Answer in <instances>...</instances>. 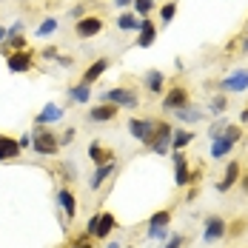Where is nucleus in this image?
Wrapping results in <instances>:
<instances>
[{"label":"nucleus","instance_id":"40","mask_svg":"<svg viewBox=\"0 0 248 248\" xmlns=\"http://www.w3.org/2000/svg\"><path fill=\"white\" fill-rule=\"evenodd\" d=\"M9 34H23V23H15L9 29Z\"/></svg>","mask_w":248,"mask_h":248},{"label":"nucleus","instance_id":"13","mask_svg":"<svg viewBox=\"0 0 248 248\" xmlns=\"http://www.w3.org/2000/svg\"><path fill=\"white\" fill-rule=\"evenodd\" d=\"M60 117H63V108H60L57 103H46V106H43V111L34 117V123H37V125H49V123H57Z\"/></svg>","mask_w":248,"mask_h":248},{"label":"nucleus","instance_id":"36","mask_svg":"<svg viewBox=\"0 0 248 248\" xmlns=\"http://www.w3.org/2000/svg\"><path fill=\"white\" fill-rule=\"evenodd\" d=\"M149 237H154V240H163V237H169V231H166V228H151Z\"/></svg>","mask_w":248,"mask_h":248},{"label":"nucleus","instance_id":"27","mask_svg":"<svg viewBox=\"0 0 248 248\" xmlns=\"http://www.w3.org/2000/svg\"><path fill=\"white\" fill-rule=\"evenodd\" d=\"M169 220H171V214H169V211H157V214L149 220V225H151V228H166Z\"/></svg>","mask_w":248,"mask_h":248},{"label":"nucleus","instance_id":"34","mask_svg":"<svg viewBox=\"0 0 248 248\" xmlns=\"http://www.w3.org/2000/svg\"><path fill=\"white\" fill-rule=\"evenodd\" d=\"M225 125H228L225 120H220V123H214V125H211V140H217V137L223 134V128H225Z\"/></svg>","mask_w":248,"mask_h":248},{"label":"nucleus","instance_id":"1","mask_svg":"<svg viewBox=\"0 0 248 248\" xmlns=\"http://www.w3.org/2000/svg\"><path fill=\"white\" fill-rule=\"evenodd\" d=\"M103 103H114L117 108H120V106L137 108V106H140V97H137V92H131V89H125V86H117V89L103 92Z\"/></svg>","mask_w":248,"mask_h":248},{"label":"nucleus","instance_id":"19","mask_svg":"<svg viewBox=\"0 0 248 248\" xmlns=\"http://www.w3.org/2000/svg\"><path fill=\"white\" fill-rule=\"evenodd\" d=\"M117 225V220H114V214H100V220H97V228H94V237H108L111 234V228Z\"/></svg>","mask_w":248,"mask_h":248},{"label":"nucleus","instance_id":"5","mask_svg":"<svg viewBox=\"0 0 248 248\" xmlns=\"http://www.w3.org/2000/svg\"><path fill=\"white\" fill-rule=\"evenodd\" d=\"M31 146L37 154H54V151L60 149V143H57V137L51 134V131H40V134H31Z\"/></svg>","mask_w":248,"mask_h":248},{"label":"nucleus","instance_id":"23","mask_svg":"<svg viewBox=\"0 0 248 248\" xmlns=\"http://www.w3.org/2000/svg\"><path fill=\"white\" fill-rule=\"evenodd\" d=\"M69 97L75 100V103H89V100H92V86H86V83L72 86V89H69Z\"/></svg>","mask_w":248,"mask_h":248},{"label":"nucleus","instance_id":"8","mask_svg":"<svg viewBox=\"0 0 248 248\" xmlns=\"http://www.w3.org/2000/svg\"><path fill=\"white\" fill-rule=\"evenodd\" d=\"M223 89L225 92H246L248 89V69H237L223 80Z\"/></svg>","mask_w":248,"mask_h":248},{"label":"nucleus","instance_id":"14","mask_svg":"<svg viewBox=\"0 0 248 248\" xmlns=\"http://www.w3.org/2000/svg\"><path fill=\"white\" fill-rule=\"evenodd\" d=\"M106 69H108V60H106V57L94 60V63L86 69V75H83V83H86V86H92L94 80H100V77H103V72H106Z\"/></svg>","mask_w":248,"mask_h":248},{"label":"nucleus","instance_id":"20","mask_svg":"<svg viewBox=\"0 0 248 248\" xmlns=\"http://www.w3.org/2000/svg\"><path fill=\"white\" fill-rule=\"evenodd\" d=\"M89 157H92V163H94V166H103V163L114 160V154H111V151H106L100 143H92V146H89Z\"/></svg>","mask_w":248,"mask_h":248},{"label":"nucleus","instance_id":"21","mask_svg":"<svg viewBox=\"0 0 248 248\" xmlns=\"http://www.w3.org/2000/svg\"><path fill=\"white\" fill-rule=\"evenodd\" d=\"M194 140V134L191 131H186V128H177V131H171V149L174 151H183L188 143Z\"/></svg>","mask_w":248,"mask_h":248},{"label":"nucleus","instance_id":"12","mask_svg":"<svg viewBox=\"0 0 248 248\" xmlns=\"http://www.w3.org/2000/svg\"><path fill=\"white\" fill-rule=\"evenodd\" d=\"M188 163L183 157V151H174V183L177 186H188Z\"/></svg>","mask_w":248,"mask_h":248},{"label":"nucleus","instance_id":"26","mask_svg":"<svg viewBox=\"0 0 248 248\" xmlns=\"http://www.w3.org/2000/svg\"><path fill=\"white\" fill-rule=\"evenodd\" d=\"M177 117L186 120V123H197L202 114H200V108H194V106H183V108H177Z\"/></svg>","mask_w":248,"mask_h":248},{"label":"nucleus","instance_id":"44","mask_svg":"<svg viewBox=\"0 0 248 248\" xmlns=\"http://www.w3.org/2000/svg\"><path fill=\"white\" fill-rule=\"evenodd\" d=\"M240 120H243V123H248V108H243V114H240Z\"/></svg>","mask_w":248,"mask_h":248},{"label":"nucleus","instance_id":"17","mask_svg":"<svg viewBox=\"0 0 248 248\" xmlns=\"http://www.w3.org/2000/svg\"><path fill=\"white\" fill-rule=\"evenodd\" d=\"M163 86H166V75L160 69H151L149 75H146V89H149L151 94H163Z\"/></svg>","mask_w":248,"mask_h":248},{"label":"nucleus","instance_id":"39","mask_svg":"<svg viewBox=\"0 0 248 248\" xmlns=\"http://www.w3.org/2000/svg\"><path fill=\"white\" fill-rule=\"evenodd\" d=\"M17 143H20V149H26V146H31V134H23V137H20Z\"/></svg>","mask_w":248,"mask_h":248},{"label":"nucleus","instance_id":"24","mask_svg":"<svg viewBox=\"0 0 248 248\" xmlns=\"http://www.w3.org/2000/svg\"><path fill=\"white\" fill-rule=\"evenodd\" d=\"M117 29H120V31H137V29H140L137 15H131V12L120 15V17H117Z\"/></svg>","mask_w":248,"mask_h":248},{"label":"nucleus","instance_id":"30","mask_svg":"<svg viewBox=\"0 0 248 248\" xmlns=\"http://www.w3.org/2000/svg\"><path fill=\"white\" fill-rule=\"evenodd\" d=\"M54 29H57V20H54V17H46L43 23L37 26V34H40V37H46V34H51Z\"/></svg>","mask_w":248,"mask_h":248},{"label":"nucleus","instance_id":"47","mask_svg":"<svg viewBox=\"0 0 248 248\" xmlns=\"http://www.w3.org/2000/svg\"><path fill=\"white\" fill-rule=\"evenodd\" d=\"M243 183H246V191H248V177H246V180H243Z\"/></svg>","mask_w":248,"mask_h":248},{"label":"nucleus","instance_id":"4","mask_svg":"<svg viewBox=\"0 0 248 248\" xmlns=\"http://www.w3.org/2000/svg\"><path fill=\"white\" fill-rule=\"evenodd\" d=\"M75 31H77V37L89 40V37H94V34H100V31H103V17H97V15L80 17V20L75 23Z\"/></svg>","mask_w":248,"mask_h":248},{"label":"nucleus","instance_id":"45","mask_svg":"<svg viewBox=\"0 0 248 248\" xmlns=\"http://www.w3.org/2000/svg\"><path fill=\"white\" fill-rule=\"evenodd\" d=\"M3 40H6V29H0V43H3Z\"/></svg>","mask_w":248,"mask_h":248},{"label":"nucleus","instance_id":"9","mask_svg":"<svg viewBox=\"0 0 248 248\" xmlns=\"http://www.w3.org/2000/svg\"><path fill=\"white\" fill-rule=\"evenodd\" d=\"M6 63H9V69L15 72V75H20V72H29L31 69V54L29 51H12L9 57H6Z\"/></svg>","mask_w":248,"mask_h":248},{"label":"nucleus","instance_id":"42","mask_svg":"<svg viewBox=\"0 0 248 248\" xmlns=\"http://www.w3.org/2000/svg\"><path fill=\"white\" fill-rule=\"evenodd\" d=\"M72 248H92V246H89V243H86V237H83V240H80V243H75Z\"/></svg>","mask_w":248,"mask_h":248},{"label":"nucleus","instance_id":"7","mask_svg":"<svg viewBox=\"0 0 248 248\" xmlns=\"http://www.w3.org/2000/svg\"><path fill=\"white\" fill-rule=\"evenodd\" d=\"M114 117H117V106L114 103H100V106H92V111H89L92 123H108Z\"/></svg>","mask_w":248,"mask_h":248},{"label":"nucleus","instance_id":"15","mask_svg":"<svg viewBox=\"0 0 248 248\" xmlns=\"http://www.w3.org/2000/svg\"><path fill=\"white\" fill-rule=\"evenodd\" d=\"M114 171H117V163H114V160H108V163L97 166V171H94V177H92V183H89V186H92V188L97 191L100 186H103V180H106V177H111Z\"/></svg>","mask_w":248,"mask_h":248},{"label":"nucleus","instance_id":"35","mask_svg":"<svg viewBox=\"0 0 248 248\" xmlns=\"http://www.w3.org/2000/svg\"><path fill=\"white\" fill-rule=\"evenodd\" d=\"M97 220H100V214H92V217H89V225H86V228H89V237H94V228H97Z\"/></svg>","mask_w":248,"mask_h":248},{"label":"nucleus","instance_id":"38","mask_svg":"<svg viewBox=\"0 0 248 248\" xmlns=\"http://www.w3.org/2000/svg\"><path fill=\"white\" fill-rule=\"evenodd\" d=\"M180 246H183V237H171V240H169L163 248H180Z\"/></svg>","mask_w":248,"mask_h":248},{"label":"nucleus","instance_id":"31","mask_svg":"<svg viewBox=\"0 0 248 248\" xmlns=\"http://www.w3.org/2000/svg\"><path fill=\"white\" fill-rule=\"evenodd\" d=\"M174 15H177V3H166V6L160 9V17H163V23H171Z\"/></svg>","mask_w":248,"mask_h":248},{"label":"nucleus","instance_id":"16","mask_svg":"<svg viewBox=\"0 0 248 248\" xmlns=\"http://www.w3.org/2000/svg\"><path fill=\"white\" fill-rule=\"evenodd\" d=\"M17 154H20V143L0 134V160H15Z\"/></svg>","mask_w":248,"mask_h":248},{"label":"nucleus","instance_id":"18","mask_svg":"<svg viewBox=\"0 0 248 248\" xmlns=\"http://www.w3.org/2000/svg\"><path fill=\"white\" fill-rule=\"evenodd\" d=\"M237 177H240V166H237V160H231V163H228V169H225L223 183L217 186V191H228V188L237 183Z\"/></svg>","mask_w":248,"mask_h":248},{"label":"nucleus","instance_id":"29","mask_svg":"<svg viewBox=\"0 0 248 248\" xmlns=\"http://www.w3.org/2000/svg\"><path fill=\"white\" fill-rule=\"evenodd\" d=\"M151 9H154V0H134V12H137L140 17H146Z\"/></svg>","mask_w":248,"mask_h":248},{"label":"nucleus","instance_id":"3","mask_svg":"<svg viewBox=\"0 0 248 248\" xmlns=\"http://www.w3.org/2000/svg\"><path fill=\"white\" fill-rule=\"evenodd\" d=\"M154 128H157V123H151V120H137V117H131V120H128V131H131V137H134V140H140L143 146H149V143H151Z\"/></svg>","mask_w":248,"mask_h":248},{"label":"nucleus","instance_id":"46","mask_svg":"<svg viewBox=\"0 0 248 248\" xmlns=\"http://www.w3.org/2000/svg\"><path fill=\"white\" fill-rule=\"evenodd\" d=\"M108 248H120V243H111V246H108Z\"/></svg>","mask_w":248,"mask_h":248},{"label":"nucleus","instance_id":"48","mask_svg":"<svg viewBox=\"0 0 248 248\" xmlns=\"http://www.w3.org/2000/svg\"><path fill=\"white\" fill-rule=\"evenodd\" d=\"M246 51H248V40H246Z\"/></svg>","mask_w":248,"mask_h":248},{"label":"nucleus","instance_id":"22","mask_svg":"<svg viewBox=\"0 0 248 248\" xmlns=\"http://www.w3.org/2000/svg\"><path fill=\"white\" fill-rule=\"evenodd\" d=\"M57 200H60V205H63V211H66V214H69V220H72V217L77 214V200H75V194H72L69 188H63V191L57 194Z\"/></svg>","mask_w":248,"mask_h":248},{"label":"nucleus","instance_id":"25","mask_svg":"<svg viewBox=\"0 0 248 248\" xmlns=\"http://www.w3.org/2000/svg\"><path fill=\"white\" fill-rule=\"evenodd\" d=\"M231 149H234V143H228L225 137H217V140L211 143V157H217V160H220V157H225Z\"/></svg>","mask_w":248,"mask_h":248},{"label":"nucleus","instance_id":"2","mask_svg":"<svg viewBox=\"0 0 248 248\" xmlns=\"http://www.w3.org/2000/svg\"><path fill=\"white\" fill-rule=\"evenodd\" d=\"M171 125L169 123H157V128H154V137H151L149 149L157 151V154H166V151L171 149Z\"/></svg>","mask_w":248,"mask_h":248},{"label":"nucleus","instance_id":"33","mask_svg":"<svg viewBox=\"0 0 248 248\" xmlns=\"http://www.w3.org/2000/svg\"><path fill=\"white\" fill-rule=\"evenodd\" d=\"M223 108H225V97H214L211 100V111H214V114H223Z\"/></svg>","mask_w":248,"mask_h":248},{"label":"nucleus","instance_id":"43","mask_svg":"<svg viewBox=\"0 0 248 248\" xmlns=\"http://www.w3.org/2000/svg\"><path fill=\"white\" fill-rule=\"evenodd\" d=\"M128 3H134V0H114V6H128Z\"/></svg>","mask_w":248,"mask_h":248},{"label":"nucleus","instance_id":"37","mask_svg":"<svg viewBox=\"0 0 248 248\" xmlns=\"http://www.w3.org/2000/svg\"><path fill=\"white\" fill-rule=\"evenodd\" d=\"M72 140H75V128H69V131H66V134H63V137H60L57 143H63V146H69Z\"/></svg>","mask_w":248,"mask_h":248},{"label":"nucleus","instance_id":"32","mask_svg":"<svg viewBox=\"0 0 248 248\" xmlns=\"http://www.w3.org/2000/svg\"><path fill=\"white\" fill-rule=\"evenodd\" d=\"M9 49L12 51H23L26 49V37L23 34H12V37H9Z\"/></svg>","mask_w":248,"mask_h":248},{"label":"nucleus","instance_id":"11","mask_svg":"<svg viewBox=\"0 0 248 248\" xmlns=\"http://www.w3.org/2000/svg\"><path fill=\"white\" fill-rule=\"evenodd\" d=\"M140 34H137V46L140 49H149V46H154V37H157V26L151 23V20H140V29H137Z\"/></svg>","mask_w":248,"mask_h":248},{"label":"nucleus","instance_id":"41","mask_svg":"<svg viewBox=\"0 0 248 248\" xmlns=\"http://www.w3.org/2000/svg\"><path fill=\"white\" fill-rule=\"evenodd\" d=\"M43 57H49V60H51V57H57V49H54V46H51V49H46V51H43Z\"/></svg>","mask_w":248,"mask_h":248},{"label":"nucleus","instance_id":"28","mask_svg":"<svg viewBox=\"0 0 248 248\" xmlns=\"http://www.w3.org/2000/svg\"><path fill=\"white\" fill-rule=\"evenodd\" d=\"M223 137L228 140V143H234V146H237V140L243 137V131H240V125H225V128H223Z\"/></svg>","mask_w":248,"mask_h":248},{"label":"nucleus","instance_id":"10","mask_svg":"<svg viewBox=\"0 0 248 248\" xmlns=\"http://www.w3.org/2000/svg\"><path fill=\"white\" fill-rule=\"evenodd\" d=\"M223 234H225V220H220V217H208L205 220V231H202L205 243H217Z\"/></svg>","mask_w":248,"mask_h":248},{"label":"nucleus","instance_id":"6","mask_svg":"<svg viewBox=\"0 0 248 248\" xmlns=\"http://www.w3.org/2000/svg\"><path fill=\"white\" fill-rule=\"evenodd\" d=\"M183 106H188V92H186L183 86H174L171 92L163 97V108H169V111H177V108H183Z\"/></svg>","mask_w":248,"mask_h":248}]
</instances>
